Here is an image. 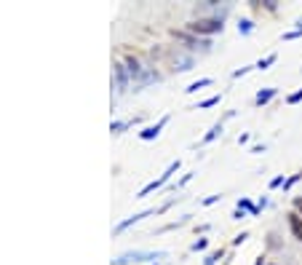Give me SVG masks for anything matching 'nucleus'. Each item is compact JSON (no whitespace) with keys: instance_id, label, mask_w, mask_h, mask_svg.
I'll use <instances>...</instances> for the list:
<instances>
[{"instance_id":"nucleus-1","label":"nucleus","mask_w":302,"mask_h":265,"mask_svg":"<svg viewBox=\"0 0 302 265\" xmlns=\"http://www.w3.org/2000/svg\"><path fill=\"white\" fill-rule=\"evenodd\" d=\"M193 32H216L222 30V22L219 19H203V22H193L190 24Z\"/></svg>"},{"instance_id":"nucleus-3","label":"nucleus","mask_w":302,"mask_h":265,"mask_svg":"<svg viewBox=\"0 0 302 265\" xmlns=\"http://www.w3.org/2000/svg\"><path fill=\"white\" fill-rule=\"evenodd\" d=\"M273 94H276V88H267V91H259V94H257V102H259V105H262V102H267V99H270Z\"/></svg>"},{"instance_id":"nucleus-6","label":"nucleus","mask_w":302,"mask_h":265,"mask_svg":"<svg viewBox=\"0 0 302 265\" xmlns=\"http://www.w3.org/2000/svg\"><path fill=\"white\" fill-rule=\"evenodd\" d=\"M300 99H302V88H300V91H297V94H292V97H289V102H292V105H294V102H300Z\"/></svg>"},{"instance_id":"nucleus-2","label":"nucleus","mask_w":302,"mask_h":265,"mask_svg":"<svg viewBox=\"0 0 302 265\" xmlns=\"http://www.w3.org/2000/svg\"><path fill=\"white\" fill-rule=\"evenodd\" d=\"M289 228H292V233H294V239L302 241V217L300 214H289Z\"/></svg>"},{"instance_id":"nucleus-7","label":"nucleus","mask_w":302,"mask_h":265,"mask_svg":"<svg viewBox=\"0 0 302 265\" xmlns=\"http://www.w3.org/2000/svg\"><path fill=\"white\" fill-rule=\"evenodd\" d=\"M297 209H302V199H297Z\"/></svg>"},{"instance_id":"nucleus-4","label":"nucleus","mask_w":302,"mask_h":265,"mask_svg":"<svg viewBox=\"0 0 302 265\" xmlns=\"http://www.w3.org/2000/svg\"><path fill=\"white\" fill-rule=\"evenodd\" d=\"M209 83H212V81H209V78H203V81H198V83H193V86H190V88H187V91H198V88H201V86H209Z\"/></svg>"},{"instance_id":"nucleus-5","label":"nucleus","mask_w":302,"mask_h":265,"mask_svg":"<svg viewBox=\"0 0 302 265\" xmlns=\"http://www.w3.org/2000/svg\"><path fill=\"white\" fill-rule=\"evenodd\" d=\"M273 62H276V54H270V56H267V59H262L257 67H259V70H265V67H267V65H273Z\"/></svg>"}]
</instances>
